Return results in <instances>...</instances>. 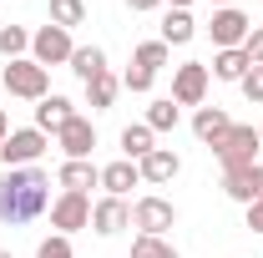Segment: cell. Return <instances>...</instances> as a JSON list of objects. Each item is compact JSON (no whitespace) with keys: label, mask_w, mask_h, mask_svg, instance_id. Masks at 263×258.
<instances>
[{"label":"cell","mask_w":263,"mask_h":258,"mask_svg":"<svg viewBox=\"0 0 263 258\" xmlns=\"http://www.w3.org/2000/svg\"><path fill=\"white\" fill-rule=\"evenodd\" d=\"M51 208V177L41 167H5L0 172V223L21 228Z\"/></svg>","instance_id":"1"},{"label":"cell","mask_w":263,"mask_h":258,"mask_svg":"<svg viewBox=\"0 0 263 258\" xmlns=\"http://www.w3.org/2000/svg\"><path fill=\"white\" fill-rule=\"evenodd\" d=\"M0 81H5V91L21 101H41L51 97V71L46 66H35L31 56H21V61H10L5 71H0Z\"/></svg>","instance_id":"2"},{"label":"cell","mask_w":263,"mask_h":258,"mask_svg":"<svg viewBox=\"0 0 263 258\" xmlns=\"http://www.w3.org/2000/svg\"><path fill=\"white\" fill-rule=\"evenodd\" d=\"M258 147H263L258 127H238V122L228 127L223 142H213V152H218V162H223V172H233V167H253V162H258Z\"/></svg>","instance_id":"3"},{"label":"cell","mask_w":263,"mask_h":258,"mask_svg":"<svg viewBox=\"0 0 263 258\" xmlns=\"http://www.w3.org/2000/svg\"><path fill=\"white\" fill-rule=\"evenodd\" d=\"M46 147H51V137L41 127H15L0 142V162H5V167H35V162L46 157Z\"/></svg>","instance_id":"4"},{"label":"cell","mask_w":263,"mask_h":258,"mask_svg":"<svg viewBox=\"0 0 263 258\" xmlns=\"http://www.w3.org/2000/svg\"><path fill=\"white\" fill-rule=\"evenodd\" d=\"M71 51H76V41H71V31H61V26H41V31L31 35V61L35 66H66L71 61Z\"/></svg>","instance_id":"5"},{"label":"cell","mask_w":263,"mask_h":258,"mask_svg":"<svg viewBox=\"0 0 263 258\" xmlns=\"http://www.w3.org/2000/svg\"><path fill=\"white\" fill-rule=\"evenodd\" d=\"M253 31V21L238 10V5H223V10H213V21H208V35H213V46L218 51H238L243 41Z\"/></svg>","instance_id":"6"},{"label":"cell","mask_w":263,"mask_h":258,"mask_svg":"<svg viewBox=\"0 0 263 258\" xmlns=\"http://www.w3.org/2000/svg\"><path fill=\"white\" fill-rule=\"evenodd\" d=\"M172 223H177V208H172L167 197L147 193V197H137V202H132V228H142L147 238H162Z\"/></svg>","instance_id":"7"},{"label":"cell","mask_w":263,"mask_h":258,"mask_svg":"<svg viewBox=\"0 0 263 258\" xmlns=\"http://www.w3.org/2000/svg\"><path fill=\"white\" fill-rule=\"evenodd\" d=\"M208 81H213V71L202 61H182L172 71V101L177 106H202L208 101Z\"/></svg>","instance_id":"8"},{"label":"cell","mask_w":263,"mask_h":258,"mask_svg":"<svg viewBox=\"0 0 263 258\" xmlns=\"http://www.w3.org/2000/svg\"><path fill=\"white\" fill-rule=\"evenodd\" d=\"M56 147H61V157L66 162H91V147H97V127L76 112L71 122H66L61 132H56Z\"/></svg>","instance_id":"9"},{"label":"cell","mask_w":263,"mask_h":258,"mask_svg":"<svg viewBox=\"0 0 263 258\" xmlns=\"http://www.w3.org/2000/svg\"><path fill=\"white\" fill-rule=\"evenodd\" d=\"M51 228L56 233H76V228H91V197L86 193H61L56 202H51Z\"/></svg>","instance_id":"10"},{"label":"cell","mask_w":263,"mask_h":258,"mask_svg":"<svg viewBox=\"0 0 263 258\" xmlns=\"http://www.w3.org/2000/svg\"><path fill=\"white\" fill-rule=\"evenodd\" d=\"M137 172H142V182H152V188H162V182H172V177L182 172V157H177L172 147H152L147 157L137 162Z\"/></svg>","instance_id":"11"},{"label":"cell","mask_w":263,"mask_h":258,"mask_svg":"<svg viewBox=\"0 0 263 258\" xmlns=\"http://www.w3.org/2000/svg\"><path fill=\"white\" fill-rule=\"evenodd\" d=\"M127 223H132V208H127V197H101V202H91V228H97L101 238L122 233Z\"/></svg>","instance_id":"12"},{"label":"cell","mask_w":263,"mask_h":258,"mask_svg":"<svg viewBox=\"0 0 263 258\" xmlns=\"http://www.w3.org/2000/svg\"><path fill=\"white\" fill-rule=\"evenodd\" d=\"M71 117H76V106H71L66 97H56V91L35 101V127L46 132V137H56V132H61L66 122H71Z\"/></svg>","instance_id":"13"},{"label":"cell","mask_w":263,"mask_h":258,"mask_svg":"<svg viewBox=\"0 0 263 258\" xmlns=\"http://www.w3.org/2000/svg\"><path fill=\"white\" fill-rule=\"evenodd\" d=\"M56 182H61V193H86V188H101V167L97 162H61Z\"/></svg>","instance_id":"14"},{"label":"cell","mask_w":263,"mask_h":258,"mask_svg":"<svg viewBox=\"0 0 263 258\" xmlns=\"http://www.w3.org/2000/svg\"><path fill=\"white\" fill-rule=\"evenodd\" d=\"M137 182H142V172H137V162H127V157L101 167V188H106V197H127Z\"/></svg>","instance_id":"15"},{"label":"cell","mask_w":263,"mask_h":258,"mask_svg":"<svg viewBox=\"0 0 263 258\" xmlns=\"http://www.w3.org/2000/svg\"><path fill=\"white\" fill-rule=\"evenodd\" d=\"M228 127H233V117L223 112V106H197V117H193V132H197V142H223L228 137Z\"/></svg>","instance_id":"16"},{"label":"cell","mask_w":263,"mask_h":258,"mask_svg":"<svg viewBox=\"0 0 263 258\" xmlns=\"http://www.w3.org/2000/svg\"><path fill=\"white\" fill-rule=\"evenodd\" d=\"M152 147H157V132L147 127V122H132V127H122V157H127V162H142Z\"/></svg>","instance_id":"17"},{"label":"cell","mask_w":263,"mask_h":258,"mask_svg":"<svg viewBox=\"0 0 263 258\" xmlns=\"http://www.w3.org/2000/svg\"><path fill=\"white\" fill-rule=\"evenodd\" d=\"M208 71H213L218 81H243V76L253 71V61H248V51L238 46V51H218V56H213V66H208Z\"/></svg>","instance_id":"18"},{"label":"cell","mask_w":263,"mask_h":258,"mask_svg":"<svg viewBox=\"0 0 263 258\" xmlns=\"http://www.w3.org/2000/svg\"><path fill=\"white\" fill-rule=\"evenodd\" d=\"M117 91H122V76H111V66H106L101 76H91V81H86V101H91V112H106V106L117 101Z\"/></svg>","instance_id":"19"},{"label":"cell","mask_w":263,"mask_h":258,"mask_svg":"<svg viewBox=\"0 0 263 258\" xmlns=\"http://www.w3.org/2000/svg\"><path fill=\"white\" fill-rule=\"evenodd\" d=\"M66 66H71V71L81 76V86H86L91 76H101V71H106V51H101V46H76Z\"/></svg>","instance_id":"20"},{"label":"cell","mask_w":263,"mask_h":258,"mask_svg":"<svg viewBox=\"0 0 263 258\" xmlns=\"http://www.w3.org/2000/svg\"><path fill=\"white\" fill-rule=\"evenodd\" d=\"M193 35H197V21L187 15V10H167L162 15V41L167 46H187Z\"/></svg>","instance_id":"21"},{"label":"cell","mask_w":263,"mask_h":258,"mask_svg":"<svg viewBox=\"0 0 263 258\" xmlns=\"http://www.w3.org/2000/svg\"><path fill=\"white\" fill-rule=\"evenodd\" d=\"M258 167V162H253ZM253 167H233V172H223V193L233 197V202H253Z\"/></svg>","instance_id":"22"},{"label":"cell","mask_w":263,"mask_h":258,"mask_svg":"<svg viewBox=\"0 0 263 258\" xmlns=\"http://www.w3.org/2000/svg\"><path fill=\"white\" fill-rule=\"evenodd\" d=\"M177 117H182V106H177L172 97H157L152 106H147V127H152V132H172Z\"/></svg>","instance_id":"23"},{"label":"cell","mask_w":263,"mask_h":258,"mask_svg":"<svg viewBox=\"0 0 263 258\" xmlns=\"http://www.w3.org/2000/svg\"><path fill=\"white\" fill-rule=\"evenodd\" d=\"M31 51V31H21V26H0V56L5 61H21Z\"/></svg>","instance_id":"24"},{"label":"cell","mask_w":263,"mask_h":258,"mask_svg":"<svg viewBox=\"0 0 263 258\" xmlns=\"http://www.w3.org/2000/svg\"><path fill=\"white\" fill-rule=\"evenodd\" d=\"M81 21H86V0H51V26L71 31V26H81Z\"/></svg>","instance_id":"25"},{"label":"cell","mask_w":263,"mask_h":258,"mask_svg":"<svg viewBox=\"0 0 263 258\" xmlns=\"http://www.w3.org/2000/svg\"><path fill=\"white\" fill-rule=\"evenodd\" d=\"M167 56H172V46H167V41H142L132 61H137V66H147V71H162V66H167Z\"/></svg>","instance_id":"26"},{"label":"cell","mask_w":263,"mask_h":258,"mask_svg":"<svg viewBox=\"0 0 263 258\" xmlns=\"http://www.w3.org/2000/svg\"><path fill=\"white\" fill-rule=\"evenodd\" d=\"M132 258H177V248H172L167 238H147V233H137V238H132Z\"/></svg>","instance_id":"27"},{"label":"cell","mask_w":263,"mask_h":258,"mask_svg":"<svg viewBox=\"0 0 263 258\" xmlns=\"http://www.w3.org/2000/svg\"><path fill=\"white\" fill-rule=\"evenodd\" d=\"M152 81H157V71H147V66H137V61L122 71V86L137 91V97H147V91H152Z\"/></svg>","instance_id":"28"},{"label":"cell","mask_w":263,"mask_h":258,"mask_svg":"<svg viewBox=\"0 0 263 258\" xmlns=\"http://www.w3.org/2000/svg\"><path fill=\"white\" fill-rule=\"evenodd\" d=\"M35 258H76V248H71V238H66V233H51V238H41Z\"/></svg>","instance_id":"29"},{"label":"cell","mask_w":263,"mask_h":258,"mask_svg":"<svg viewBox=\"0 0 263 258\" xmlns=\"http://www.w3.org/2000/svg\"><path fill=\"white\" fill-rule=\"evenodd\" d=\"M238 86H243V97L253 101V106H263V66H253V71H248Z\"/></svg>","instance_id":"30"},{"label":"cell","mask_w":263,"mask_h":258,"mask_svg":"<svg viewBox=\"0 0 263 258\" xmlns=\"http://www.w3.org/2000/svg\"><path fill=\"white\" fill-rule=\"evenodd\" d=\"M243 51H248V61H253V66H263V26H253V31H248Z\"/></svg>","instance_id":"31"},{"label":"cell","mask_w":263,"mask_h":258,"mask_svg":"<svg viewBox=\"0 0 263 258\" xmlns=\"http://www.w3.org/2000/svg\"><path fill=\"white\" fill-rule=\"evenodd\" d=\"M248 228L263 233V197H258V202H248Z\"/></svg>","instance_id":"32"},{"label":"cell","mask_w":263,"mask_h":258,"mask_svg":"<svg viewBox=\"0 0 263 258\" xmlns=\"http://www.w3.org/2000/svg\"><path fill=\"white\" fill-rule=\"evenodd\" d=\"M258 197H263V162L253 167V202H258Z\"/></svg>","instance_id":"33"},{"label":"cell","mask_w":263,"mask_h":258,"mask_svg":"<svg viewBox=\"0 0 263 258\" xmlns=\"http://www.w3.org/2000/svg\"><path fill=\"white\" fill-rule=\"evenodd\" d=\"M132 10H157V5H162V0H127Z\"/></svg>","instance_id":"34"},{"label":"cell","mask_w":263,"mask_h":258,"mask_svg":"<svg viewBox=\"0 0 263 258\" xmlns=\"http://www.w3.org/2000/svg\"><path fill=\"white\" fill-rule=\"evenodd\" d=\"M5 137H10V117L0 112V142H5Z\"/></svg>","instance_id":"35"},{"label":"cell","mask_w":263,"mask_h":258,"mask_svg":"<svg viewBox=\"0 0 263 258\" xmlns=\"http://www.w3.org/2000/svg\"><path fill=\"white\" fill-rule=\"evenodd\" d=\"M213 5H218V10H223V5H233V0H213Z\"/></svg>","instance_id":"36"},{"label":"cell","mask_w":263,"mask_h":258,"mask_svg":"<svg viewBox=\"0 0 263 258\" xmlns=\"http://www.w3.org/2000/svg\"><path fill=\"white\" fill-rule=\"evenodd\" d=\"M0 258H10V253H5V248H0Z\"/></svg>","instance_id":"37"},{"label":"cell","mask_w":263,"mask_h":258,"mask_svg":"<svg viewBox=\"0 0 263 258\" xmlns=\"http://www.w3.org/2000/svg\"><path fill=\"white\" fill-rule=\"evenodd\" d=\"M258 137H263V127H258Z\"/></svg>","instance_id":"38"}]
</instances>
